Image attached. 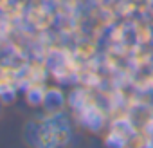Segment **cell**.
<instances>
[]
</instances>
